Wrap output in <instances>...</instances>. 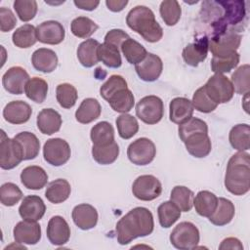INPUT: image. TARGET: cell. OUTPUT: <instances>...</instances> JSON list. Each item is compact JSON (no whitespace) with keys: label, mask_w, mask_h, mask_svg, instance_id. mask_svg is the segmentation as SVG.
I'll return each instance as SVG.
<instances>
[{"label":"cell","mask_w":250,"mask_h":250,"mask_svg":"<svg viewBox=\"0 0 250 250\" xmlns=\"http://www.w3.org/2000/svg\"><path fill=\"white\" fill-rule=\"evenodd\" d=\"M154 229L152 213L145 207L130 210L116 224V237L121 245H126L138 237L149 235Z\"/></svg>","instance_id":"6da1fadb"},{"label":"cell","mask_w":250,"mask_h":250,"mask_svg":"<svg viewBox=\"0 0 250 250\" xmlns=\"http://www.w3.org/2000/svg\"><path fill=\"white\" fill-rule=\"evenodd\" d=\"M225 187L234 195H244L250 189V155L245 151L233 154L227 165Z\"/></svg>","instance_id":"7a4b0ae2"},{"label":"cell","mask_w":250,"mask_h":250,"mask_svg":"<svg viewBox=\"0 0 250 250\" xmlns=\"http://www.w3.org/2000/svg\"><path fill=\"white\" fill-rule=\"evenodd\" d=\"M126 23L147 42H158L163 36L162 27L156 21L153 12L146 6L139 5L130 10Z\"/></svg>","instance_id":"3957f363"},{"label":"cell","mask_w":250,"mask_h":250,"mask_svg":"<svg viewBox=\"0 0 250 250\" xmlns=\"http://www.w3.org/2000/svg\"><path fill=\"white\" fill-rule=\"evenodd\" d=\"M164 114L162 100L154 95L142 98L136 104V115L144 123L153 125L158 123Z\"/></svg>","instance_id":"277c9868"},{"label":"cell","mask_w":250,"mask_h":250,"mask_svg":"<svg viewBox=\"0 0 250 250\" xmlns=\"http://www.w3.org/2000/svg\"><path fill=\"white\" fill-rule=\"evenodd\" d=\"M199 230L190 222H182L177 225L170 233L171 244L181 250L193 249L199 242Z\"/></svg>","instance_id":"5b68a950"},{"label":"cell","mask_w":250,"mask_h":250,"mask_svg":"<svg viewBox=\"0 0 250 250\" xmlns=\"http://www.w3.org/2000/svg\"><path fill=\"white\" fill-rule=\"evenodd\" d=\"M203 86L210 99L218 104L229 102L234 94L230 80L224 74L215 73Z\"/></svg>","instance_id":"8992f818"},{"label":"cell","mask_w":250,"mask_h":250,"mask_svg":"<svg viewBox=\"0 0 250 250\" xmlns=\"http://www.w3.org/2000/svg\"><path fill=\"white\" fill-rule=\"evenodd\" d=\"M241 43V35L232 30L213 36L209 39V50L213 57L225 58L235 53Z\"/></svg>","instance_id":"52a82bcc"},{"label":"cell","mask_w":250,"mask_h":250,"mask_svg":"<svg viewBox=\"0 0 250 250\" xmlns=\"http://www.w3.org/2000/svg\"><path fill=\"white\" fill-rule=\"evenodd\" d=\"M23 160V152L21 145L14 138L10 139L1 130L0 139V167L10 170L17 167Z\"/></svg>","instance_id":"ba28073f"},{"label":"cell","mask_w":250,"mask_h":250,"mask_svg":"<svg viewBox=\"0 0 250 250\" xmlns=\"http://www.w3.org/2000/svg\"><path fill=\"white\" fill-rule=\"evenodd\" d=\"M156 155L154 143L147 138H139L131 143L127 148L129 160L139 166L149 164Z\"/></svg>","instance_id":"9c48e42d"},{"label":"cell","mask_w":250,"mask_h":250,"mask_svg":"<svg viewBox=\"0 0 250 250\" xmlns=\"http://www.w3.org/2000/svg\"><path fill=\"white\" fill-rule=\"evenodd\" d=\"M71 150L68 143L61 138L47 140L43 146V156L46 162L53 166H62L70 158Z\"/></svg>","instance_id":"30bf717a"},{"label":"cell","mask_w":250,"mask_h":250,"mask_svg":"<svg viewBox=\"0 0 250 250\" xmlns=\"http://www.w3.org/2000/svg\"><path fill=\"white\" fill-rule=\"evenodd\" d=\"M132 192L133 195L140 200L150 201L161 194L162 185L153 175H142L134 181Z\"/></svg>","instance_id":"8fae6325"},{"label":"cell","mask_w":250,"mask_h":250,"mask_svg":"<svg viewBox=\"0 0 250 250\" xmlns=\"http://www.w3.org/2000/svg\"><path fill=\"white\" fill-rule=\"evenodd\" d=\"M26 70L21 66L10 67L2 76V84L4 89L13 95H21L25 89V85L29 80Z\"/></svg>","instance_id":"7c38bea8"},{"label":"cell","mask_w":250,"mask_h":250,"mask_svg":"<svg viewBox=\"0 0 250 250\" xmlns=\"http://www.w3.org/2000/svg\"><path fill=\"white\" fill-rule=\"evenodd\" d=\"M37 40L44 44L57 45L63 41L65 36L64 27L57 21H43L36 27Z\"/></svg>","instance_id":"4fadbf2b"},{"label":"cell","mask_w":250,"mask_h":250,"mask_svg":"<svg viewBox=\"0 0 250 250\" xmlns=\"http://www.w3.org/2000/svg\"><path fill=\"white\" fill-rule=\"evenodd\" d=\"M135 69L142 80L146 82H152L158 79L161 75L163 62L157 55L147 53L146 58L135 65Z\"/></svg>","instance_id":"5bb4252c"},{"label":"cell","mask_w":250,"mask_h":250,"mask_svg":"<svg viewBox=\"0 0 250 250\" xmlns=\"http://www.w3.org/2000/svg\"><path fill=\"white\" fill-rule=\"evenodd\" d=\"M13 234L17 243L34 245L41 238V227L37 222L23 220L15 226Z\"/></svg>","instance_id":"9a60e30c"},{"label":"cell","mask_w":250,"mask_h":250,"mask_svg":"<svg viewBox=\"0 0 250 250\" xmlns=\"http://www.w3.org/2000/svg\"><path fill=\"white\" fill-rule=\"evenodd\" d=\"M208 50L209 38L203 36L197 38L195 42L187 45L182 52V57L187 64L195 67L207 58Z\"/></svg>","instance_id":"2e32d148"},{"label":"cell","mask_w":250,"mask_h":250,"mask_svg":"<svg viewBox=\"0 0 250 250\" xmlns=\"http://www.w3.org/2000/svg\"><path fill=\"white\" fill-rule=\"evenodd\" d=\"M46 233L53 245L61 246L69 240L70 228L62 216H54L48 222Z\"/></svg>","instance_id":"e0dca14e"},{"label":"cell","mask_w":250,"mask_h":250,"mask_svg":"<svg viewBox=\"0 0 250 250\" xmlns=\"http://www.w3.org/2000/svg\"><path fill=\"white\" fill-rule=\"evenodd\" d=\"M46 211V205L42 198L38 195L25 196L20 207L19 213L23 220L37 222L44 216Z\"/></svg>","instance_id":"ac0fdd59"},{"label":"cell","mask_w":250,"mask_h":250,"mask_svg":"<svg viewBox=\"0 0 250 250\" xmlns=\"http://www.w3.org/2000/svg\"><path fill=\"white\" fill-rule=\"evenodd\" d=\"M31 106L23 101H12L3 109L4 119L11 124H23L31 116Z\"/></svg>","instance_id":"d6986e66"},{"label":"cell","mask_w":250,"mask_h":250,"mask_svg":"<svg viewBox=\"0 0 250 250\" xmlns=\"http://www.w3.org/2000/svg\"><path fill=\"white\" fill-rule=\"evenodd\" d=\"M71 216L74 224L83 230L95 228L98 223V212L96 208L87 203L76 205L72 210Z\"/></svg>","instance_id":"ffe728a7"},{"label":"cell","mask_w":250,"mask_h":250,"mask_svg":"<svg viewBox=\"0 0 250 250\" xmlns=\"http://www.w3.org/2000/svg\"><path fill=\"white\" fill-rule=\"evenodd\" d=\"M21 182L26 188L38 190L46 186L48 175L42 167L31 165L22 169L21 173Z\"/></svg>","instance_id":"44dd1931"},{"label":"cell","mask_w":250,"mask_h":250,"mask_svg":"<svg viewBox=\"0 0 250 250\" xmlns=\"http://www.w3.org/2000/svg\"><path fill=\"white\" fill-rule=\"evenodd\" d=\"M188 152L196 158H203L207 156L212 149L211 140L208 133L194 134L183 142Z\"/></svg>","instance_id":"7402d4cb"},{"label":"cell","mask_w":250,"mask_h":250,"mask_svg":"<svg viewBox=\"0 0 250 250\" xmlns=\"http://www.w3.org/2000/svg\"><path fill=\"white\" fill-rule=\"evenodd\" d=\"M169 117L173 123L182 124L192 117L193 105L191 101L187 98L178 97L174 98L169 104Z\"/></svg>","instance_id":"603a6c76"},{"label":"cell","mask_w":250,"mask_h":250,"mask_svg":"<svg viewBox=\"0 0 250 250\" xmlns=\"http://www.w3.org/2000/svg\"><path fill=\"white\" fill-rule=\"evenodd\" d=\"M37 128L44 135H53L57 133L62 126V120L61 114L53 108H44L37 115Z\"/></svg>","instance_id":"cb8c5ba5"},{"label":"cell","mask_w":250,"mask_h":250,"mask_svg":"<svg viewBox=\"0 0 250 250\" xmlns=\"http://www.w3.org/2000/svg\"><path fill=\"white\" fill-rule=\"evenodd\" d=\"M31 62L36 70L43 73H50L54 71L58 65V57L51 49L39 48L33 52Z\"/></svg>","instance_id":"d4e9b609"},{"label":"cell","mask_w":250,"mask_h":250,"mask_svg":"<svg viewBox=\"0 0 250 250\" xmlns=\"http://www.w3.org/2000/svg\"><path fill=\"white\" fill-rule=\"evenodd\" d=\"M102 112V107L98 100L94 98L84 99L75 111V119L82 124H88L97 120Z\"/></svg>","instance_id":"484cf974"},{"label":"cell","mask_w":250,"mask_h":250,"mask_svg":"<svg viewBox=\"0 0 250 250\" xmlns=\"http://www.w3.org/2000/svg\"><path fill=\"white\" fill-rule=\"evenodd\" d=\"M234 214L235 208L233 203L225 197H220L218 198V204L215 211L208 218L213 225L222 227L230 223Z\"/></svg>","instance_id":"4316f807"},{"label":"cell","mask_w":250,"mask_h":250,"mask_svg":"<svg viewBox=\"0 0 250 250\" xmlns=\"http://www.w3.org/2000/svg\"><path fill=\"white\" fill-rule=\"evenodd\" d=\"M70 192V184L65 179H57L49 183L45 190V196L51 203L60 204L69 197Z\"/></svg>","instance_id":"83f0119b"},{"label":"cell","mask_w":250,"mask_h":250,"mask_svg":"<svg viewBox=\"0 0 250 250\" xmlns=\"http://www.w3.org/2000/svg\"><path fill=\"white\" fill-rule=\"evenodd\" d=\"M100 43L95 39H87L77 48V59L84 67H92L99 62L98 48Z\"/></svg>","instance_id":"f1b7e54d"},{"label":"cell","mask_w":250,"mask_h":250,"mask_svg":"<svg viewBox=\"0 0 250 250\" xmlns=\"http://www.w3.org/2000/svg\"><path fill=\"white\" fill-rule=\"evenodd\" d=\"M218 204V197L209 190L199 191L193 198V206L198 215L210 217Z\"/></svg>","instance_id":"f546056e"},{"label":"cell","mask_w":250,"mask_h":250,"mask_svg":"<svg viewBox=\"0 0 250 250\" xmlns=\"http://www.w3.org/2000/svg\"><path fill=\"white\" fill-rule=\"evenodd\" d=\"M230 146L238 150L245 151L250 148V127L248 124H237L233 126L229 135Z\"/></svg>","instance_id":"4dcf8cb0"},{"label":"cell","mask_w":250,"mask_h":250,"mask_svg":"<svg viewBox=\"0 0 250 250\" xmlns=\"http://www.w3.org/2000/svg\"><path fill=\"white\" fill-rule=\"evenodd\" d=\"M21 146L23 160H31L37 157L40 150V141L30 132H21L14 137Z\"/></svg>","instance_id":"1f68e13d"},{"label":"cell","mask_w":250,"mask_h":250,"mask_svg":"<svg viewBox=\"0 0 250 250\" xmlns=\"http://www.w3.org/2000/svg\"><path fill=\"white\" fill-rule=\"evenodd\" d=\"M90 138L93 146H106L114 142V130L107 121H101L92 127Z\"/></svg>","instance_id":"d6a6232c"},{"label":"cell","mask_w":250,"mask_h":250,"mask_svg":"<svg viewBox=\"0 0 250 250\" xmlns=\"http://www.w3.org/2000/svg\"><path fill=\"white\" fill-rule=\"evenodd\" d=\"M107 103L114 111L127 113L133 108L135 104V98L130 89L124 88L112 95L107 100Z\"/></svg>","instance_id":"836d02e7"},{"label":"cell","mask_w":250,"mask_h":250,"mask_svg":"<svg viewBox=\"0 0 250 250\" xmlns=\"http://www.w3.org/2000/svg\"><path fill=\"white\" fill-rule=\"evenodd\" d=\"M12 41L16 47L26 49L33 46L37 41L36 28L32 24H23L17 28L13 35Z\"/></svg>","instance_id":"e575fe53"},{"label":"cell","mask_w":250,"mask_h":250,"mask_svg":"<svg viewBox=\"0 0 250 250\" xmlns=\"http://www.w3.org/2000/svg\"><path fill=\"white\" fill-rule=\"evenodd\" d=\"M98 58L104 65L111 68H118L122 64L119 48L109 43L104 42L100 44L98 48Z\"/></svg>","instance_id":"d590c367"},{"label":"cell","mask_w":250,"mask_h":250,"mask_svg":"<svg viewBox=\"0 0 250 250\" xmlns=\"http://www.w3.org/2000/svg\"><path fill=\"white\" fill-rule=\"evenodd\" d=\"M120 49L127 62L135 65L142 62L147 54L146 48L141 43L130 37L122 43Z\"/></svg>","instance_id":"8d00e7d4"},{"label":"cell","mask_w":250,"mask_h":250,"mask_svg":"<svg viewBox=\"0 0 250 250\" xmlns=\"http://www.w3.org/2000/svg\"><path fill=\"white\" fill-rule=\"evenodd\" d=\"M180 208L171 200L161 203L157 208L159 224L162 228L172 227L181 217Z\"/></svg>","instance_id":"74e56055"},{"label":"cell","mask_w":250,"mask_h":250,"mask_svg":"<svg viewBox=\"0 0 250 250\" xmlns=\"http://www.w3.org/2000/svg\"><path fill=\"white\" fill-rule=\"evenodd\" d=\"M92 155L94 160L101 165H108L113 163L119 155V146L113 142L106 146H93Z\"/></svg>","instance_id":"f35d334b"},{"label":"cell","mask_w":250,"mask_h":250,"mask_svg":"<svg viewBox=\"0 0 250 250\" xmlns=\"http://www.w3.org/2000/svg\"><path fill=\"white\" fill-rule=\"evenodd\" d=\"M24 92L29 100L42 104L48 94V83L40 77H32L27 81Z\"/></svg>","instance_id":"ab89813d"},{"label":"cell","mask_w":250,"mask_h":250,"mask_svg":"<svg viewBox=\"0 0 250 250\" xmlns=\"http://www.w3.org/2000/svg\"><path fill=\"white\" fill-rule=\"evenodd\" d=\"M194 194L192 190L185 186H176L173 188L170 199L174 202L181 211L188 212L193 206Z\"/></svg>","instance_id":"60d3db41"},{"label":"cell","mask_w":250,"mask_h":250,"mask_svg":"<svg viewBox=\"0 0 250 250\" xmlns=\"http://www.w3.org/2000/svg\"><path fill=\"white\" fill-rule=\"evenodd\" d=\"M230 82L233 86L234 92L240 95L248 94L250 91V66L243 64L239 66L232 74Z\"/></svg>","instance_id":"b9f144b4"},{"label":"cell","mask_w":250,"mask_h":250,"mask_svg":"<svg viewBox=\"0 0 250 250\" xmlns=\"http://www.w3.org/2000/svg\"><path fill=\"white\" fill-rule=\"evenodd\" d=\"M159 13L163 21L168 26H173L180 21L182 9L178 1L165 0L160 3Z\"/></svg>","instance_id":"7bdbcfd3"},{"label":"cell","mask_w":250,"mask_h":250,"mask_svg":"<svg viewBox=\"0 0 250 250\" xmlns=\"http://www.w3.org/2000/svg\"><path fill=\"white\" fill-rule=\"evenodd\" d=\"M99 28L98 24L87 17L75 18L70 24L71 32L78 38H88Z\"/></svg>","instance_id":"ee69618b"},{"label":"cell","mask_w":250,"mask_h":250,"mask_svg":"<svg viewBox=\"0 0 250 250\" xmlns=\"http://www.w3.org/2000/svg\"><path fill=\"white\" fill-rule=\"evenodd\" d=\"M116 127L118 135L124 140L131 139L139 131V123L137 119L133 115L127 113H122L117 117Z\"/></svg>","instance_id":"f6af8a7d"},{"label":"cell","mask_w":250,"mask_h":250,"mask_svg":"<svg viewBox=\"0 0 250 250\" xmlns=\"http://www.w3.org/2000/svg\"><path fill=\"white\" fill-rule=\"evenodd\" d=\"M56 97L59 104L63 108H71L77 101L76 88L69 83H62L57 86Z\"/></svg>","instance_id":"bcb514c9"},{"label":"cell","mask_w":250,"mask_h":250,"mask_svg":"<svg viewBox=\"0 0 250 250\" xmlns=\"http://www.w3.org/2000/svg\"><path fill=\"white\" fill-rule=\"evenodd\" d=\"M179 137L184 142L188 137L197 133H208V126L205 121L196 117H190L186 122L179 125Z\"/></svg>","instance_id":"7dc6e473"},{"label":"cell","mask_w":250,"mask_h":250,"mask_svg":"<svg viewBox=\"0 0 250 250\" xmlns=\"http://www.w3.org/2000/svg\"><path fill=\"white\" fill-rule=\"evenodd\" d=\"M239 54L237 52L232 53L231 55L225 58H216L213 57L211 60V70L214 73H228L230 72L233 68L238 65L239 62Z\"/></svg>","instance_id":"c3c4849f"},{"label":"cell","mask_w":250,"mask_h":250,"mask_svg":"<svg viewBox=\"0 0 250 250\" xmlns=\"http://www.w3.org/2000/svg\"><path fill=\"white\" fill-rule=\"evenodd\" d=\"M191 104L193 105V108H195L197 111L202 113H209L215 110L218 106V104L213 102L210 97L207 95L204 86L198 88L193 96Z\"/></svg>","instance_id":"681fc988"},{"label":"cell","mask_w":250,"mask_h":250,"mask_svg":"<svg viewBox=\"0 0 250 250\" xmlns=\"http://www.w3.org/2000/svg\"><path fill=\"white\" fill-rule=\"evenodd\" d=\"M22 198V191L13 183H5L0 188V201L4 206H14Z\"/></svg>","instance_id":"f907efd6"},{"label":"cell","mask_w":250,"mask_h":250,"mask_svg":"<svg viewBox=\"0 0 250 250\" xmlns=\"http://www.w3.org/2000/svg\"><path fill=\"white\" fill-rule=\"evenodd\" d=\"M128 88L125 78L121 75H111L100 88V95L107 102V100L121 89Z\"/></svg>","instance_id":"816d5d0a"},{"label":"cell","mask_w":250,"mask_h":250,"mask_svg":"<svg viewBox=\"0 0 250 250\" xmlns=\"http://www.w3.org/2000/svg\"><path fill=\"white\" fill-rule=\"evenodd\" d=\"M14 9L21 21H29L37 13V2L34 0H16Z\"/></svg>","instance_id":"f5cc1de1"},{"label":"cell","mask_w":250,"mask_h":250,"mask_svg":"<svg viewBox=\"0 0 250 250\" xmlns=\"http://www.w3.org/2000/svg\"><path fill=\"white\" fill-rule=\"evenodd\" d=\"M17 24V19L14 13L6 8H0V29L2 32H8L12 30Z\"/></svg>","instance_id":"db71d44e"},{"label":"cell","mask_w":250,"mask_h":250,"mask_svg":"<svg viewBox=\"0 0 250 250\" xmlns=\"http://www.w3.org/2000/svg\"><path fill=\"white\" fill-rule=\"evenodd\" d=\"M128 38H129V35L122 29H111L105 34L104 42L120 48L122 43Z\"/></svg>","instance_id":"11a10c76"},{"label":"cell","mask_w":250,"mask_h":250,"mask_svg":"<svg viewBox=\"0 0 250 250\" xmlns=\"http://www.w3.org/2000/svg\"><path fill=\"white\" fill-rule=\"evenodd\" d=\"M219 249H243V245L235 237H228L222 241V243L219 246Z\"/></svg>","instance_id":"9f6ffc18"},{"label":"cell","mask_w":250,"mask_h":250,"mask_svg":"<svg viewBox=\"0 0 250 250\" xmlns=\"http://www.w3.org/2000/svg\"><path fill=\"white\" fill-rule=\"evenodd\" d=\"M74 5L82 10H86V11H93L95 10L100 2L99 1H91V0H74Z\"/></svg>","instance_id":"6f0895ef"},{"label":"cell","mask_w":250,"mask_h":250,"mask_svg":"<svg viewBox=\"0 0 250 250\" xmlns=\"http://www.w3.org/2000/svg\"><path fill=\"white\" fill-rule=\"evenodd\" d=\"M128 4V1H121V0H106L105 5L107 6L108 10L112 12H120L122 11L126 5Z\"/></svg>","instance_id":"680465c9"}]
</instances>
